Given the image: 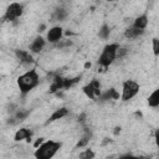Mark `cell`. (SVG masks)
<instances>
[{
  "mask_svg": "<svg viewBox=\"0 0 159 159\" xmlns=\"http://www.w3.org/2000/svg\"><path fill=\"white\" fill-rule=\"evenodd\" d=\"M40 82V76L35 68L29 70L27 72L22 73L17 78V87L22 94L29 93L31 89H34Z\"/></svg>",
  "mask_w": 159,
  "mask_h": 159,
  "instance_id": "6da1fadb",
  "label": "cell"
},
{
  "mask_svg": "<svg viewBox=\"0 0 159 159\" xmlns=\"http://www.w3.org/2000/svg\"><path fill=\"white\" fill-rule=\"evenodd\" d=\"M61 143L56 140H46L34 152L35 159H52L60 150Z\"/></svg>",
  "mask_w": 159,
  "mask_h": 159,
  "instance_id": "7a4b0ae2",
  "label": "cell"
},
{
  "mask_svg": "<svg viewBox=\"0 0 159 159\" xmlns=\"http://www.w3.org/2000/svg\"><path fill=\"white\" fill-rule=\"evenodd\" d=\"M118 47H119L118 43H109V45H107L102 50V52L99 55L98 63L102 67H104V68H107L109 65H112L114 62V60H116V55H117Z\"/></svg>",
  "mask_w": 159,
  "mask_h": 159,
  "instance_id": "3957f363",
  "label": "cell"
},
{
  "mask_svg": "<svg viewBox=\"0 0 159 159\" xmlns=\"http://www.w3.org/2000/svg\"><path fill=\"white\" fill-rule=\"evenodd\" d=\"M139 92V84L133 81V80H127L123 82L122 86V99L123 101H129L133 97L137 96V93Z\"/></svg>",
  "mask_w": 159,
  "mask_h": 159,
  "instance_id": "277c9868",
  "label": "cell"
},
{
  "mask_svg": "<svg viewBox=\"0 0 159 159\" xmlns=\"http://www.w3.org/2000/svg\"><path fill=\"white\" fill-rule=\"evenodd\" d=\"M24 11V5L20 2H11L6 10H5V15H4V20L6 21H14L16 19H19L22 15Z\"/></svg>",
  "mask_w": 159,
  "mask_h": 159,
  "instance_id": "5b68a950",
  "label": "cell"
},
{
  "mask_svg": "<svg viewBox=\"0 0 159 159\" xmlns=\"http://www.w3.org/2000/svg\"><path fill=\"white\" fill-rule=\"evenodd\" d=\"M83 92H84V94H86L88 98H91V99H97V98H99V96L102 94L99 81H97V80L91 81L88 84H86V86L83 87Z\"/></svg>",
  "mask_w": 159,
  "mask_h": 159,
  "instance_id": "8992f818",
  "label": "cell"
},
{
  "mask_svg": "<svg viewBox=\"0 0 159 159\" xmlns=\"http://www.w3.org/2000/svg\"><path fill=\"white\" fill-rule=\"evenodd\" d=\"M62 35H63V31H62V27L61 26H53L48 30L47 32V41L51 42V43H57L61 41L62 39Z\"/></svg>",
  "mask_w": 159,
  "mask_h": 159,
  "instance_id": "52a82bcc",
  "label": "cell"
},
{
  "mask_svg": "<svg viewBox=\"0 0 159 159\" xmlns=\"http://www.w3.org/2000/svg\"><path fill=\"white\" fill-rule=\"evenodd\" d=\"M45 45H46L45 39L41 37V36H37V37L31 42V45H30V51L34 52V53H40V52L43 50Z\"/></svg>",
  "mask_w": 159,
  "mask_h": 159,
  "instance_id": "ba28073f",
  "label": "cell"
},
{
  "mask_svg": "<svg viewBox=\"0 0 159 159\" xmlns=\"http://www.w3.org/2000/svg\"><path fill=\"white\" fill-rule=\"evenodd\" d=\"M16 56H17V58L20 60V62L24 63V65H31V63L34 62L32 55H31L30 52L25 51V50H17V51H16Z\"/></svg>",
  "mask_w": 159,
  "mask_h": 159,
  "instance_id": "9c48e42d",
  "label": "cell"
},
{
  "mask_svg": "<svg viewBox=\"0 0 159 159\" xmlns=\"http://www.w3.org/2000/svg\"><path fill=\"white\" fill-rule=\"evenodd\" d=\"M68 114V109L66 108V107H62V108H58V109H56L51 116H50V118H48V120H47V123H51V122H55V120H57V119H62L63 117H66Z\"/></svg>",
  "mask_w": 159,
  "mask_h": 159,
  "instance_id": "30bf717a",
  "label": "cell"
},
{
  "mask_svg": "<svg viewBox=\"0 0 159 159\" xmlns=\"http://www.w3.org/2000/svg\"><path fill=\"white\" fill-rule=\"evenodd\" d=\"M14 139L16 142H21L24 139L30 140L31 139V132H30V129H27V128H20V129H17L16 133H15Z\"/></svg>",
  "mask_w": 159,
  "mask_h": 159,
  "instance_id": "8fae6325",
  "label": "cell"
},
{
  "mask_svg": "<svg viewBox=\"0 0 159 159\" xmlns=\"http://www.w3.org/2000/svg\"><path fill=\"white\" fill-rule=\"evenodd\" d=\"M147 25H148V16H147V15H140V16H138V17L134 20V22H133V27L139 29V30H144V29L147 27Z\"/></svg>",
  "mask_w": 159,
  "mask_h": 159,
  "instance_id": "7c38bea8",
  "label": "cell"
},
{
  "mask_svg": "<svg viewBox=\"0 0 159 159\" xmlns=\"http://www.w3.org/2000/svg\"><path fill=\"white\" fill-rule=\"evenodd\" d=\"M143 32H144V30H139V29H135V27H129V29H127L125 30V32H124V36L127 37V39H137V37H139L140 35H143Z\"/></svg>",
  "mask_w": 159,
  "mask_h": 159,
  "instance_id": "4fadbf2b",
  "label": "cell"
},
{
  "mask_svg": "<svg viewBox=\"0 0 159 159\" xmlns=\"http://www.w3.org/2000/svg\"><path fill=\"white\" fill-rule=\"evenodd\" d=\"M148 104H149L150 107H153V108H157V107L159 106V91H158V89H155V91L149 96V98H148Z\"/></svg>",
  "mask_w": 159,
  "mask_h": 159,
  "instance_id": "5bb4252c",
  "label": "cell"
},
{
  "mask_svg": "<svg viewBox=\"0 0 159 159\" xmlns=\"http://www.w3.org/2000/svg\"><path fill=\"white\" fill-rule=\"evenodd\" d=\"M66 16H67V11L65 9H57L52 15V21H63Z\"/></svg>",
  "mask_w": 159,
  "mask_h": 159,
  "instance_id": "9a60e30c",
  "label": "cell"
},
{
  "mask_svg": "<svg viewBox=\"0 0 159 159\" xmlns=\"http://www.w3.org/2000/svg\"><path fill=\"white\" fill-rule=\"evenodd\" d=\"M109 32H111V30H109V26L104 24V25H102V27L99 29V31H98V36H99L101 39L106 40V39L109 36Z\"/></svg>",
  "mask_w": 159,
  "mask_h": 159,
  "instance_id": "2e32d148",
  "label": "cell"
},
{
  "mask_svg": "<svg viewBox=\"0 0 159 159\" xmlns=\"http://www.w3.org/2000/svg\"><path fill=\"white\" fill-rule=\"evenodd\" d=\"M78 158L80 159H93L94 158V152L92 149H84L80 153Z\"/></svg>",
  "mask_w": 159,
  "mask_h": 159,
  "instance_id": "e0dca14e",
  "label": "cell"
},
{
  "mask_svg": "<svg viewBox=\"0 0 159 159\" xmlns=\"http://www.w3.org/2000/svg\"><path fill=\"white\" fill-rule=\"evenodd\" d=\"M27 114H29V112L27 111H17L16 112V114H15V119H17V120H22V119H25L26 117H27Z\"/></svg>",
  "mask_w": 159,
  "mask_h": 159,
  "instance_id": "ac0fdd59",
  "label": "cell"
},
{
  "mask_svg": "<svg viewBox=\"0 0 159 159\" xmlns=\"http://www.w3.org/2000/svg\"><path fill=\"white\" fill-rule=\"evenodd\" d=\"M153 52L155 56H158L159 53V41L158 39H153Z\"/></svg>",
  "mask_w": 159,
  "mask_h": 159,
  "instance_id": "d6986e66",
  "label": "cell"
},
{
  "mask_svg": "<svg viewBox=\"0 0 159 159\" xmlns=\"http://www.w3.org/2000/svg\"><path fill=\"white\" fill-rule=\"evenodd\" d=\"M125 53H127V48H120V47H118V50H117V55H116V58H122V57H124V56H125Z\"/></svg>",
  "mask_w": 159,
  "mask_h": 159,
  "instance_id": "ffe728a7",
  "label": "cell"
},
{
  "mask_svg": "<svg viewBox=\"0 0 159 159\" xmlns=\"http://www.w3.org/2000/svg\"><path fill=\"white\" fill-rule=\"evenodd\" d=\"M88 140H89L88 138H82V139H80V140H78V143H77V145H76V147H77V148L86 147V145L88 144Z\"/></svg>",
  "mask_w": 159,
  "mask_h": 159,
  "instance_id": "44dd1931",
  "label": "cell"
},
{
  "mask_svg": "<svg viewBox=\"0 0 159 159\" xmlns=\"http://www.w3.org/2000/svg\"><path fill=\"white\" fill-rule=\"evenodd\" d=\"M42 143H43V138H39V139H37V140L35 142V144H34V147H35V149H36L37 147H40V145H41Z\"/></svg>",
  "mask_w": 159,
  "mask_h": 159,
  "instance_id": "7402d4cb",
  "label": "cell"
},
{
  "mask_svg": "<svg viewBox=\"0 0 159 159\" xmlns=\"http://www.w3.org/2000/svg\"><path fill=\"white\" fill-rule=\"evenodd\" d=\"M119 132H120V128H119V127H116V128H114V134L117 135Z\"/></svg>",
  "mask_w": 159,
  "mask_h": 159,
  "instance_id": "603a6c76",
  "label": "cell"
},
{
  "mask_svg": "<svg viewBox=\"0 0 159 159\" xmlns=\"http://www.w3.org/2000/svg\"><path fill=\"white\" fill-rule=\"evenodd\" d=\"M45 27H46V26H45V25L42 24V25H41V26L39 27V31H40V32H41V31H43V29H45Z\"/></svg>",
  "mask_w": 159,
  "mask_h": 159,
  "instance_id": "cb8c5ba5",
  "label": "cell"
},
{
  "mask_svg": "<svg viewBox=\"0 0 159 159\" xmlns=\"http://www.w3.org/2000/svg\"><path fill=\"white\" fill-rule=\"evenodd\" d=\"M91 67V62H86V65H84V68H89Z\"/></svg>",
  "mask_w": 159,
  "mask_h": 159,
  "instance_id": "d4e9b609",
  "label": "cell"
}]
</instances>
